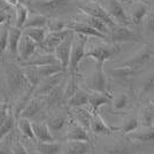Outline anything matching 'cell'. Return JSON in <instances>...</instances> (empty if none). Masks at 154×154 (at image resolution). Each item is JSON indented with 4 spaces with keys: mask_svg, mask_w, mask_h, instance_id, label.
<instances>
[{
    "mask_svg": "<svg viewBox=\"0 0 154 154\" xmlns=\"http://www.w3.org/2000/svg\"><path fill=\"white\" fill-rule=\"evenodd\" d=\"M4 74L8 91L12 94H16L20 91L29 89L30 85L26 79L23 68L13 62H7L4 64Z\"/></svg>",
    "mask_w": 154,
    "mask_h": 154,
    "instance_id": "obj_1",
    "label": "cell"
},
{
    "mask_svg": "<svg viewBox=\"0 0 154 154\" xmlns=\"http://www.w3.org/2000/svg\"><path fill=\"white\" fill-rule=\"evenodd\" d=\"M86 43H88V36L74 32V38H72L70 51V60H69V66H68L69 74H77L78 72V66L85 55Z\"/></svg>",
    "mask_w": 154,
    "mask_h": 154,
    "instance_id": "obj_2",
    "label": "cell"
},
{
    "mask_svg": "<svg viewBox=\"0 0 154 154\" xmlns=\"http://www.w3.org/2000/svg\"><path fill=\"white\" fill-rule=\"evenodd\" d=\"M120 51H121V46L117 43L101 44V45L92 46L89 51L85 52L84 58H92L94 59L97 62L105 63V61L115 57Z\"/></svg>",
    "mask_w": 154,
    "mask_h": 154,
    "instance_id": "obj_3",
    "label": "cell"
},
{
    "mask_svg": "<svg viewBox=\"0 0 154 154\" xmlns=\"http://www.w3.org/2000/svg\"><path fill=\"white\" fill-rule=\"evenodd\" d=\"M88 86L91 91L100 92V93H103V94L108 96L109 98H112L110 91L108 89V84H107V76L103 70V62L96 63V68L89 78Z\"/></svg>",
    "mask_w": 154,
    "mask_h": 154,
    "instance_id": "obj_4",
    "label": "cell"
},
{
    "mask_svg": "<svg viewBox=\"0 0 154 154\" xmlns=\"http://www.w3.org/2000/svg\"><path fill=\"white\" fill-rule=\"evenodd\" d=\"M78 9L82 14H86V15H90V16H93L97 19H100L110 29H113L116 26V22L110 17L107 9L101 6L99 2L92 1V2H88V4H84V5H79Z\"/></svg>",
    "mask_w": 154,
    "mask_h": 154,
    "instance_id": "obj_5",
    "label": "cell"
},
{
    "mask_svg": "<svg viewBox=\"0 0 154 154\" xmlns=\"http://www.w3.org/2000/svg\"><path fill=\"white\" fill-rule=\"evenodd\" d=\"M107 39H109L112 43H129V42H132V43H140L141 38L132 31L130 30L127 26H123L121 24L120 26H114L109 35L107 36Z\"/></svg>",
    "mask_w": 154,
    "mask_h": 154,
    "instance_id": "obj_6",
    "label": "cell"
},
{
    "mask_svg": "<svg viewBox=\"0 0 154 154\" xmlns=\"http://www.w3.org/2000/svg\"><path fill=\"white\" fill-rule=\"evenodd\" d=\"M153 57V50L151 46H144V48L140 50L138 53H136L134 57L129 58L128 60H125L124 62H122L119 66H124V67H130L132 69H136V70H140L141 68L147 64L151 59Z\"/></svg>",
    "mask_w": 154,
    "mask_h": 154,
    "instance_id": "obj_7",
    "label": "cell"
},
{
    "mask_svg": "<svg viewBox=\"0 0 154 154\" xmlns=\"http://www.w3.org/2000/svg\"><path fill=\"white\" fill-rule=\"evenodd\" d=\"M72 38H74V32L71 31L55 47V51H54V55L57 57L58 61L63 67L64 70H68L69 60H70V51H71V44H72Z\"/></svg>",
    "mask_w": 154,
    "mask_h": 154,
    "instance_id": "obj_8",
    "label": "cell"
},
{
    "mask_svg": "<svg viewBox=\"0 0 154 154\" xmlns=\"http://www.w3.org/2000/svg\"><path fill=\"white\" fill-rule=\"evenodd\" d=\"M70 32H71V30H68V29H63V30H60V31H50L48 33H46L45 39L43 40V43H42L38 47H40L45 53H54L55 47H57Z\"/></svg>",
    "mask_w": 154,
    "mask_h": 154,
    "instance_id": "obj_9",
    "label": "cell"
},
{
    "mask_svg": "<svg viewBox=\"0 0 154 154\" xmlns=\"http://www.w3.org/2000/svg\"><path fill=\"white\" fill-rule=\"evenodd\" d=\"M107 4V12L110 15V17L114 20L115 22L123 24V26H128L130 24V20L128 17V14L125 12L122 2L120 0H105Z\"/></svg>",
    "mask_w": 154,
    "mask_h": 154,
    "instance_id": "obj_10",
    "label": "cell"
},
{
    "mask_svg": "<svg viewBox=\"0 0 154 154\" xmlns=\"http://www.w3.org/2000/svg\"><path fill=\"white\" fill-rule=\"evenodd\" d=\"M66 29L68 30H71L72 32H76V33H82V35H85L88 37H94V38H100V39H107V36H105L103 33L99 32L98 30L93 29L92 26H88L86 23L84 22H68L66 24Z\"/></svg>",
    "mask_w": 154,
    "mask_h": 154,
    "instance_id": "obj_11",
    "label": "cell"
},
{
    "mask_svg": "<svg viewBox=\"0 0 154 154\" xmlns=\"http://www.w3.org/2000/svg\"><path fill=\"white\" fill-rule=\"evenodd\" d=\"M37 47H38V44L36 42H33L26 35L22 33V37H21V40H20L19 44V48H17V55L23 62H26V60H29L35 54Z\"/></svg>",
    "mask_w": 154,
    "mask_h": 154,
    "instance_id": "obj_12",
    "label": "cell"
},
{
    "mask_svg": "<svg viewBox=\"0 0 154 154\" xmlns=\"http://www.w3.org/2000/svg\"><path fill=\"white\" fill-rule=\"evenodd\" d=\"M62 77H63V72H59L55 74L53 76H50L47 78H44L39 82V88L35 89L36 94L39 96H47L50 92H51L55 86H58L59 84L62 82Z\"/></svg>",
    "mask_w": 154,
    "mask_h": 154,
    "instance_id": "obj_13",
    "label": "cell"
},
{
    "mask_svg": "<svg viewBox=\"0 0 154 154\" xmlns=\"http://www.w3.org/2000/svg\"><path fill=\"white\" fill-rule=\"evenodd\" d=\"M148 9H149V7L145 2L132 4V6H130L128 15L129 20H130V23L136 24V26L140 24L141 22L145 20V17H146V15L148 13Z\"/></svg>",
    "mask_w": 154,
    "mask_h": 154,
    "instance_id": "obj_14",
    "label": "cell"
},
{
    "mask_svg": "<svg viewBox=\"0 0 154 154\" xmlns=\"http://www.w3.org/2000/svg\"><path fill=\"white\" fill-rule=\"evenodd\" d=\"M110 100H112V98H109L108 96H106L103 93H100V92L92 91V93L89 94V101H88L90 113L92 115L98 113L99 108L101 106H103V105H109Z\"/></svg>",
    "mask_w": 154,
    "mask_h": 154,
    "instance_id": "obj_15",
    "label": "cell"
},
{
    "mask_svg": "<svg viewBox=\"0 0 154 154\" xmlns=\"http://www.w3.org/2000/svg\"><path fill=\"white\" fill-rule=\"evenodd\" d=\"M139 70L132 69L130 67H124V66H117V68H114L112 70H109L107 74L112 78H114L115 81L119 82H127L129 79H131L132 77H135Z\"/></svg>",
    "mask_w": 154,
    "mask_h": 154,
    "instance_id": "obj_16",
    "label": "cell"
},
{
    "mask_svg": "<svg viewBox=\"0 0 154 154\" xmlns=\"http://www.w3.org/2000/svg\"><path fill=\"white\" fill-rule=\"evenodd\" d=\"M22 29L15 26H8V47L12 54H17V48L21 37H22Z\"/></svg>",
    "mask_w": 154,
    "mask_h": 154,
    "instance_id": "obj_17",
    "label": "cell"
},
{
    "mask_svg": "<svg viewBox=\"0 0 154 154\" xmlns=\"http://www.w3.org/2000/svg\"><path fill=\"white\" fill-rule=\"evenodd\" d=\"M71 0H48V1H42L36 5V8L40 12L46 13H54L58 12L59 9L67 6Z\"/></svg>",
    "mask_w": 154,
    "mask_h": 154,
    "instance_id": "obj_18",
    "label": "cell"
},
{
    "mask_svg": "<svg viewBox=\"0 0 154 154\" xmlns=\"http://www.w3.org/2000/svg\"><path fill=\"white\" fill-rule=\"evenodd\" d=\"M90 129L96 135H110V132H112V128L105 123L103 117L98 113L92 115L90 122Z\"/></svg>",
    "mask_w": 154,
    "mask_h": 154,
    "instance_id": "obj_19",
    "label": "cell"
},
{
    "mask_svg": "<svg viewBox=\"0 0 154 154\" xmlns=\"http://www.w3.org/2000/svg\"><path fill=\"white\" fill-rule=\"evenodd\" d=\"M52 63H60L58 61L57 57L54 55V53H45L43 55H38L35 59H29L26 60L24 63L22 64L23 67L26 66H35V67H40V66H45V64H52Z\"/></svg>",
    "mask_w": 154,
    "mask_h": 154,
    "instance_id": "obj_20",
    "label": "cell"
},
{
    "mask_svg": "<svg viewBox=\"0 0 154 154\" xmlns=\"http://www.w3.org/2000/svg\"><path fill=\"white\" fill-rule=\"evenodd\" d=\"M66 138H67V140H81V141L90 140V137H89V134H88L86 129L83 128L82 125H79L78 123L72 124V127L67 132Z\"/></svg>",
    "mask_w": 154,
    "mask_h": 154,
    "instance_id": "obj_21",
    "label": "cell"
},
{
    "mask_svg": "<svg viewBox=\"0 0 154 154\" xmlns=\"http://www.w3.org/2000/svg\"><path fill=\"white\" fill-rule=\"evenodd\" d=\"M32 130L35 138L39 141H54V137L52 136L51 130L48 129L47 124L44 123H32Z\"/></svg>",
    "mask_w": 154,
    "mask_h": 154,
    "instance_id": "obj_22",
    "label": "cell"
},
{
    "mask_svg": "<svg viewBox=\"0 0 154 154\" xmlns=\"http://www.w3.org/2000/svg\"><path fill=\"white\" fill-rule=\"evenodd\" d=\"M89 94L86 91L82 90V89H77V91L70 97L67 99V103L68 106L71 108H75V107H83L85 105H88L89 101Z\"/></svg>",
    "mask_w": 154,
    "mask_h": 154,
    "instance_id": "obj_23",
    "label": "cell"
},
{
    "mask_svg": "<svg viewBox=\"0 0 154 154\" xmlns=\"http://www.w3.org/2000/svg\"><path fill=\"white\" fill-rule=\"evenodd\" d=\"M83 15H84V17L81 20V22L86 23L88 26H92L93 29H96V30H98L99 32L103 33L105 36H108L112 29H110L103 21H101L100 19H97V17H93V16H90V15H86V14H83Z\"/></svg>",
    "mask_w": 154,
    "mask_h": 154,
    "instance_id": "obj_24",
    "label": "cell"
},
{
    "mask_svg": "<svg viewBox=\"0 0 154 154\" xmlns=\"http://www.w3.org/2000/svg\"><path fill=\"white\" fill-rule=\"evenodd\" d=\"M68 145L66 147V153L69 154H88L91 152V146L89 141L81 140H68Z\"/></svg>",
    "mask_w": 154,
    "mask_h": 154,
    "instance_id": "obj_25",
    "label": "cell"
},
{
    "mask_svg": "<svg viewBox=\"0 0 154 154\" xmlns=\"http://www.w3.org/2000/svg\"><path fill=\"white\" fill-rule=\"evenodd\" d=\"M37 70H38L40 81L44 79V78H47V77H50V76H53V75H55V74H59V72H66V71H67V70H64L63 67L60 63H52V64L40 66V67H37Z\"/></svg>",
    "mask_w": 154,
    "mask_h": 154,
    "instance_id": "obj_26",
    "label": "cell"
},
{
    "mask_svg": "<svg viewBox=\"0 0 154 154\" xmlns=\"http://www.w3.org/2000/svg\"><path fill=\"white\" fill-rule=\"evenodd\" d=\"M74 116H75L76 123H78L79 125H82L86 130L90 129V122L91 119H92V114L90 113L89 109H84L82 107H75L74 108Z\"/></svg>",
    "mask_w": 154,
    "mask_h": 154,
    "instance_id": "obj_27",
    "label": "cell"
},
{
    "mask_svg": "<svg viewBox=\"0 0 154 154\" xmlns=\"http://www.w3.org/2000/svg\"><path fill=\"white\" fill-rule=\"evenodd\" d=\"M43 107V103L39 98H31L29 100V103H26V106L23 108V110L21 112L20 116H23V117H28L30 119L32 116H35L39 110Z\"/></svg>",
    "mask_w": 154,
    "mask_h": 154,
    "instance_id": "obj_28",
    "label": "cell"
},
{
    "mask_svg": "<svg viewBox=\"0 0 154 154\" xmlns=\"http://www.w3.org/2000/svg\"><path fill=\"white\" fill-rule=\"evenodd\" d=\"M22 32H23V35H26L28 37H30L33 42H36L39 46L45 39L47 29L46 28H26V29H22Z\"/></svg>",
    "mask_w": 154,
    "mask_h": 154,
    "instance_id": "obj_29",
    "label": "cell"
},
{
    "mask_svg": "<svg viewBox=\"0 0 154 154\" xmlns=\"http://www.w3.org/2000/svg\"><path fill=\"white\" fill-rule=\"evenodd\" d=\"M48 20L45 15L43 14H35V15H29V17L26 19V23L22 29L26 28H46Z\"/></svg>",
    "mask_w": 154,
    "mask_h": 154,
    "instance_id": "obj_30",
    "label": "cell"
},
{
    "mask_svg": "<svg viewBox=\"0 0 154 154\" xmlns=\"http://www.w3.org/2000/svg\"><path fill=\"white\" fill-rule=\"evenodd\" d=\"M64 98V86L62 83H60L58 86H55L53 90L46 96V100L50 106H55L61 103V100Z\"/></svg>",
    "mask_w": 154,
    "mask_h": 154,
    "instance_id": "obj_31",
    "label": "cell"
},
{
    "mask_svg": "<svg viewBox=\"0 0 154 154\" xmlns=\"http://www.w3.org/2000/svg\"><path fill=\"white\" fill-rule=\"evenodd\" d=\"M37 152L42 154H58L61 152V146L55 141H39Z\"/></svg>",
    "mask_w": 154,
    "mask_h": 154,
    "instance_id": "obj_32",
    "label": "cell"
},
{
    "mask_svg": "<svg viewBox=\"0 0 154 154\" xmlns=\"http://www.w3.org/2000/svg\"><path fill=\"white\" fill-rule=\"evenodd\" d=\"M139 125V121L136 117H128L124 120V122L121 127H116V128H112L114 131H119L121 134H130L132 131H135L136 129Z\"/></svg>",
    "mask_w": 154,
    "mask_h": 154,
    "instance_id": "obj_33",
    "label": "cell"
},
{
    "mask_svg": "<svg viewBox=\"0 0 154 154\" xmlns=\"http://www.w3.org/2000/svg\"><path fill=\"white\" fill-rule=\"evenodd\" d=\"M23 71H24V75H26L28 82H29V85L33 86L36 89L38 86L39 82H40L37 67H35V66H26L23 68Z\"/></svg>",
    "mask_w": 154,
    "mask_h": 154,
    "instance_id": "obj_34",
    "label": "cell"
},
{
    "mask_svg": "<svg viewBox=\"0 0 154 154\" xmlns=\"http://www.w3.org/2000/svg\"><path fill=\"white\" fill-rule=\"evenodd\" d=\"M16 23L15 26L17 28H23L24 23H26V19L29 17V8L26 6V4H17L16 6Z\"/></svg>",
    "mask_w": 154,
    "mask_h": 154,
    "instance_id": "obj_35",
    "label": "cell"
},
{
    "mask_svg": "<svg viewBox=\"0 0 154 154\" xmlns=\"http://www.w3.org/2000/svg\"><path fill=\"white\" fill-rule=\"evenodd\" d=\"M17 125H19L21 132L26 137L30 138V139H35L33 130H32V123L30 122V120L28 117H23V116L17 117Z\"/></svg>",
    "mask_w": 154,
    "mask_h": 154,
    "instance_id": "obj_36",
    "label": "cell"
},
{
    "mask_svg": "<svg viewBox=\"0 0 154 154\" xmlns=\"http://www.w3.org/2000/svg\"><path fill=\"white\" fill-rule=\"evenodd\" d=\"M154 119V103L147 105L145 108L141 110L140 123L144 127H152Z\"/></svg>",
    "mask_w": 154,
    "mask_h": 154,
    "instance_id": "obj_37",
    "label": "cell"
},
{
    "mask_svg": "<svg viewBox=\"0 0 154 154\" xmlns=\"http://www.w3.org/2000/svg\"><path fill=\"white\" fill-rule=\"evenodd\" d=\"M15 116L14 114L12 113H9L7 117L2 121V123L0 124V139L1 138H4L7 134H9V131L13 129L14 127V123H15Z\"/></svg>",
    "mask_w": 154,
    "mask_h": 154,
    "instance_id": "obj_38",
    "label": "cell"
},
{
    "mask_svg": "<svg viewBox=\"0 0 154 154\" xmlns=\"http://www.w3.org/2000/svg\"><path fill=\"white\" fill-rule=\"evenodd\" d=\"M129 137L134 140L148 143L154 140V131H137V132L132 131L129 134Z\"/></svg>",
    "mask_w": 154,
    "mask_h": 154,
    "instance_id": "obj_39",
    "label": "cell"
},
{
    "mask_svg": "<svg viewBox=\"0 0 154 154\" xmlns=\"http://www.w3.org/2000/svg\"><path fill=\"white\" fill-rule=\"evenodd\" d=\"M46 124H47V127L51 131H60L66 127L67 121L62 116H55V117L50 119Z\"/></svg>",
    "mask_w": 154,
    "mask_h": 154,
    "instance_id": "obj_40",
    "label": "cell"
},
{
    "mask_svg": "<svg viewBox=\"0 0 154 154\" xmlns=\"http://www.w3.org/2000/svg\"><path fill=\"white\" fill-rule=\"evenodd\" d=\"M154 92V71L145 79L143 84V89L140 91L141 96H147L149 93Z\"/></svg>",
    "mask_w": 154,
    "mask_h": 154,
    "instance_id": "obj_41",
    "label": "cell"
},
{
    "mask_svg": "<svg viewBox=\"0 0 154 154\" xmlns=\"http://www.w3.org/2000/svg\"><path fill=\"white\" fill-rule=\"evenodd\" d=\"M129 103V97L125 94V93H122L119 97H116V99L114 100V103H113V107L115 110H122L124 109Z\"/></svg>",
    "mask_w": 154,
    "mask_h": 154,
    "instance_id": "obj_42",
    "label": "cell"
},
{
    "mask_svg": "<svg viewBox=\"0 0 154 154\" xmlns=\"http://www.w3.org/2000/svg\"><path fill=\"white\" fill-rule=\"evenodd\" d=\"M66 22L60 21V20H53V21H48L46 29H48V31H60L66 29Z\"/></svg>",
    "mask_w": 154,
    "mask_h": 154,
    "instance_id": "obj_43",
    "label": "cell"
},
{
    "mask_svg": "<svg viewBox=\"0 0 154 154\" xmlns=\"http://www.w3.org/2000/svg\"><path fill=\"white\" fill-rule=\"evenodd\" d=\"M7 47H8V26L0 32V55H2V53L6 51Z\"/></svg>",
    "mask_w": 154,
    "mask_h": 154,
    "instance_id": "obj_44",
    "label": "cell"
},
{
    "mask_svg": "<svg viewBox=\"0 0 154 154\" xmlns=\"http://www.w3.org/2000/svg\"><path fill=\"white\" fill-rule=\"evenodd\" d=\"M145 29H146V32L148 35H154V12L149 15H146Z\"/></svg>",
    "mask_w": 154,
    "mask_h": 154,
    "instance_id": "obj_45",
    "label": "cell"
},
{
    "mask_svg": "<svg viewBox=\"0 0 154 154\" xmlns=\"http://www.w3.org/2000/svg\"><path fill=\"white\" fill-rule=\"evenodd\" d=\"M128 148L125 146H122V145H115L113 147L106 148L105 153H110V154H125L128 153Z\"/></svg>",
    "mask_w": 154,
    "mask_h": 154,
    "instance_id": "obj_46",
    "label": "cell"
},
{
    "mask_svg": "<svg viewBox=\"0 0 154 154\" xmlns=\"http://www.w3.org/2000/svg\"><path fill=\"white\" fill-rule=\"evenodd\" d=\"M8 103H0V124L2 123V121L7 117V115L9 114L8 113Z\"/></svg>",
    "mask_w": 154,
    "mask_h": 154,
    "instance_id": "obj_47",
    "label": "cell"
},
{
    "mask_svg": "<svg viewBox=\"0 0 154 154\" xmlns=\"http://www.w3.org/2000/svg\"><path fill=\"white\" fill-rule=\"evenodd\" d=\"M12 153H15V154H26L28 153V151L26 149V147L21 144V143H15L14 144V146L12 147V151H11Z\"/></svg>",
    "mask_w": 154,
    "mask_h": 154,
    "instance_id": "obj_48",
    "label": "cell"
},
{
    "mask_svg": "<svg viewBox=\"0 0 154 154\" xmlns=\"http://www.w3.org/2000/svg\"><path fill=\"white\" fill-rule=\"evenodd\" d=\"M7 20H8V15L7 13L2 9V11H0V24H4V23H6Z\"/></svg>",
    "mask_w": 154,
    "mask_h": 154,
    "instance_id": "obj_49",
    "label": "cell"
},
{
    "mask_svg": "<svg viewBox=\"0 0 154 154\" xmlns=\"http://www.w3.org/2000/svg\"><path fill=\"white\" fill-rule=\"evenodd\" d=\"M4 1L6 2L8 6H13V7H15L19 4V0H4Z\"/></svg>",
    "mask_w": 154,
    "mask_h": 154,
    "instance_id": "obj_50",
    "label": "cell"
},
{
    "mask_svg": "<svg viewBox=\"0 0 154 154\" xmlns=\"http://www.w3.org/2000/svg\"><path fill=\"white\" fill-rule=\"evenodd\" d=\"M5 4H6V2H5L4 0H0V8H1V9L5 7Z\"/></svg>",
    "mask_w": 154,
    "mask_h": 154,
    "instance_id": "obj_51",
    "label": "cell"
},
{
    "mask_svg": "<svg viewBox=\"0 0 154 154\" xmlns=\"http://www.w3.org/2000/svg\"><path fill=\"white\" fill-rule=\"evenodd\" d=\"M93 1H96V2H99V4H103V2H105V0H93Z\"/></svg>",
    "mask_w": 154,
    "mask_h": 154,
    "instance_id": "obj_52",
    "label": "cell"
},
{
    "mask_svg": "<svg viewBox=\"0 0 154 154\" xmlns=\"http://www.w3.org/2000/svg\"><path fill=\"white\" fill-rule=\"evenodd\" d=\"M26 0H19V4H26Z\"/></svg>",
    "mask_w": 154,
    "mask_h": 154,
    "instance_id": "obj_53",
    "label": "cell"
},
{
    "mask_svg": "<svg viewBox=\"0 0 154 154\" xmlns=\"http://www.w3.org/2000/svg\"><path fill=\"white\" fill-rule=\"evenodd\" d=\"M121 2H128V1H130V0H120Z\"/></svg>",
    "mask_w": 154,
    "mask_h": 154,
    "instance_id": "obj_54",
    "label": "cell"
},
{
    "mask_svg": "<svg viewBox=\"0 0 154 154\" xmlns=\"http://www.w3.org/2000/svg\"><path fill=\"white\" fill-rule=\"evenodd\" d=\"M42 1H48V0H42Z\"/></svg>",
    "mask_w": 154,
    "mask_h": 154,
    "instance_id": "obj_55",
    "label": "cell"
},
{
    "mask_svg": "<svg viewBox=\"0 0 154 154\" xmlns=\"http://www.w3.org/2000/svg\"><path fill=\"white\" fill-rule=\"evenodd\" d=\"M152 125H154V119H153V124H152Z\"/></svg>",
    "mask_w": 154,
    "mask_h": 154,
    "instance_id": "obj_56",
    "label": "cell"
},
{
    "mask_svg": "<svg viewBox=\"0 0 154 154\" xmlns=\"http://www.w3.org/2000/svg\"><path fill=\"white\" fill-rule=\"evenodd\" d=\"M153 52H154V48H153Z\"/></svg>",
    "mask_w": 154,
    "mask_h": 154,
    "instance_id": "obj_57",
    "label": "cell"
},
{
    "mask_svg": "<svg viewBox=\"0 0 154 154\" xmlns=\"http://www.w3.org/2000/svg\"><path fill=\"white\" fill-rule=\"evenodd\" d=\"M0 57H1V55H0Z\"/></svg>",
    "mask_w": 154,
    "mask_h": 154,
    "instance_id": "obj_58",
    "label": "cell"
}]
</instances>
